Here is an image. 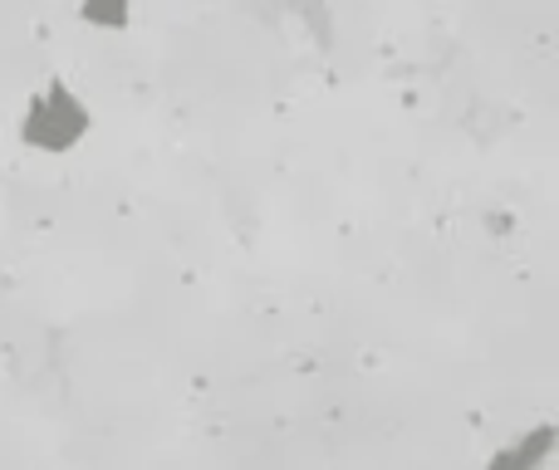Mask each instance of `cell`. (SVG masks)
<instances>
[{
	"instance_id": "cell-1",
	"label": "cell",
	"mask_w": 559,
	"mask_h": 470,
	"mask_svg": "<svg viewBox=\"0 0 559 470\" xmlns=\"http://www.w3.org/2000/svg\"><path fill=\"white\" fill-rule=\"evenodd\" d=\"M20 147L39 157H69L94 133V108L69 79H45L20 108Z\"/></svg>"
},
{
	"instance_id": "cell-2",
	"label": "cell",
	"mask_w": 559,
	"mask_h": 470,
	"mask_svg": "<svg viewBox=\"0 0 559 470\" xmlns=\"http://www.w3.org/2000/svg\"><path fill=\"white\" fill-rule=\"evenodd\" d=\"M271 15L295 20L319 49L334 45V10H329V0H271Z\"/></svg>"
},
{
	"instance_id": "cell-3",
	"label": "cell",
	"mask_w": 559,
	"mask_h": 470,
	"mask_svg": "<svg viewBox=\"0 0 559 470\" xmlns=\"http://www.w3.org/2000/svg\"><path fill=\"white\" fill-rule=\"evenodd\" d=\"M133 5L138 0H79V20L104 35H123L133 25Z\"/></svg>"
},
{
	"instance_id": "cell-4",
	"label": "cell",
	"mask_w": 559,
	"mask_h": 470,
	"mask_svg": "<svg viewBox=\"0 0 559 470\" xmlns=\"http://www.w3.org/2000/svg\"><path fill=\"white\" fill-rule=\"evenodd\" d=\"M545 456H550V426H540V432L525 436L521 446H511V451L496 461V470H531V466H540Z\"/></svg>"
}]
</instances>
